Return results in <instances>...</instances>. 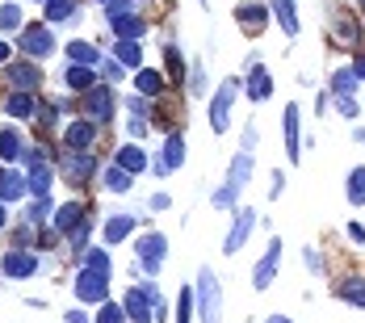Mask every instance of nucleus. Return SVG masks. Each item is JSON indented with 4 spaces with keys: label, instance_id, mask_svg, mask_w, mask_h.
<instances>
[{
    "label": "nucleus",
    "instance_id": "f257e3e1",
    "mask_svg": "<svg viewBox=\"0 0 365 323\" xmlns=\"http://www.w3.org/2000/svg\"><path fill=\"white\" fill-rule=\"evenodd\" d=\"M252 151H240L235 160H231V168H227V185H222L219 193H215V206L219 210H235V202H240V193L248 189V177H252Z\"/></svg>",
    "mask_w": 365,
    "mask_h": 323
},
{
    "label": "nucleus",
    "instance_id": "f03ea898",
    "mask_svg": "<svg viewBox=\"0 0 365 323\" xmlns=\"http://www.w3.org/2000/svg\"><path fill=\"white\" fill-rule=\"evenodd\" d=\"M328 34H331V46L357 51V46H361V21H357L344 4H328Z\"/></svg>",
    "mask_w": 365,
    "mask_h": 323
},
{
    "label": "nucleus",
    "instance_id": "7ed1b4c3",
    "mask_svg": "<svg viewBox=\"0 0 365 323\" xmlns=\"http://www.w3.org/2000/svg\"><path fill=\"white\" fill-rule=\"evenodd\" d=\"M197 307H202V323L222 319V289H219V282H215V269H210V265L197 269Z\"/></svg>",
    "mask_w": 365,
    "mask_h": 323
},
{
    "label": "nucleus",
    "instance_id": "20e7f679",
    "mask_svg": "<svg viewBox=\"0 0 365 323\" xmlns=\"http://www.w3.org/2000/svg\"><path fill=\"white\" fill-rule=\"evenodd\" d=\"M235 97H240V80L227 76L219 88H215V97H210V130H215V135H222V130L231 126V106H235Z\"/></svg>",
    "mask_w": 365,
    "mask_h": 323
},
{
    "label": "nucleus",
    "instance_id": "39448f33",
    "mask_svg": "<svg viewBox=\"0 0 365 323\" xmlns=\"http://www.w3.org/2000/svg\"><path fill=\"white\" fill-rule=\"evenodd\" d=\"M106 21L113 26V34L126 38V42H139V34L147 30V21L139 17V13H130L126 0H110V4H106Z\"/></svg>",
    "mask_w": 365,
    "mask_h": 323
},
{
    "label": "nucleus",
    "instance_id": "423d86ee",
    "mask_svg": "<svg viewBox=\"0 0 365 323\" xmlns=\"http://www.w3.org/2000/svg\"><path fill=\"white\" fill-rule=\"evenodd\" d=\"M17 46H21L26 59H46L55 51V34H51L46 21H30V26H21V42Z\"/></svg>",
    "mask_w": 365,
    "mask_h": 323
},
{
    "label": "nucleus",
    "instance_id": "0eeeda50",
    "mask_svg": "<svg viewBox=\"0 0 365 323\" xmlns=\"http://www.w3.org/2000/svg\"><path fill=\"white\" fill-rule=\"evenodd\" d=\"M235 26L248 38H260L264 26H269V4H264V0H240V4H235Z\"/></svg>",
    "mask_w": 365,
    "mask_h": 323
},
{
    "label": "nucleus",
    "instance_id": "6e6552de",
    "mask_svg": "<svg viewBox=\"0 0 365 323\" xmlns=\"http://www.w3.org/2000/svg\"><path fill=\"white\" fill-rule=\"evenodd\" d=\"M135 256H139V265H143L147 273L155 277V273L164 269V256H168V240H164L160 231H151V235H143V240L135 244Z\"/></svg>",
    "mask_w": 365,
    "mask_h": 323
},
{
    "label": "nucleus",
    "instance_id": "1a4fd4ad",
    "mask_svg": "<svg viewBox=\"0 0 365 323\" xmlns=\"http://www.w3.org/2000/svg\"><path fill=\"white\" fill-rule=\"evenodd\" d=\"M59 168H63V180H72V185H84V180L97 173V155H93V151H63Z\"/></svg>",
    "mask_w": 365,
    "mask_h": 323
},
{
    "label": "nucleus",
    "instance_id": "9d476101",
    "mask_svg": "<svg viewBox=\"0 0 365 323\" xmlns=\"http://www.w3.org/2000/svg\"><path fill=\"white\" fill-rule=\"evenodd\" d=\"M106 294H110V273L84 269V273L76 277V298H80V302H106Z\"/></svg>",
    "mask_w": 365,
    "mask_h": 323
},
{
    "label": "nucleus",
    "instance_id": "9b49d317",
    "mask_svg": "<svg viewBox=\"0 0 365 323\" xmlns=\"http://www.w3.org/2000/svg\"><path fill=\"white\" fill-rule=\"evenodd\" d=\"M160 294H155V286L147 282L143 289H126V302H122V311H126V319H135V323H147V319H155V311L147 307V302H155Z\"/></svg>",
    "mask_w": 365,
    "mask_h": 323
},
{
    "label": "nucleus",
    "instance_id": "f8f14e48",
    "mask_svg": "<svg viewBox=\"0 0 365 323\" xmlns=\"http://www.w3.org/2000/svg\"><path fill=\"white\" fill-rule=\"evenodd\" d=\"M4 80H9V88L13 93H38L42 88V72H38V63H9L4 68Z\"/></svg>",
    "mask_w": 365,
    "mask_h": 323
},
{
    "label": "nucleus",
    "instance_id": "ddd939ff",
    "mask_svg": "<svg viewBox=\"0 0 365 323\" xmlns=\"http://www.w3.org/2000/svg\"><path fill=\"white\" fill-rule=\"evenodd\" d=\"M97 135H101V126L80 118V122H72L63 130V151H88V147H97Z\"/></svg>",
    "mask_w": 365,
    "mask_h": 323
},
{
    "label": "nucleus",
    "instance_id": "4468645a",
    "mask_svg": "<svg viewBox=\"0 0 365 323\" xmlns=\"http://www.w3.org/2000/svg\"><path fill=\"white\" fill-rule=\"evenodd\" d=\"M181 164H185V139L173 130V135L164 139V151L155 155V164H151V168H155V177H168V173H177Z\"/></svg>",
    "mask_w": 365,
    "mask_h": 323
},
{
    "label": "nucleus",
    "instance_id": "2eb2a0df",
    "mask_svg": "<svg viewBox=\"0 0 365 323\" xmlns=\"http://www.w3.org/2000/svg\"><path fill=\"white\" fill-rule=\"evenodd\" d=\"M277 260H282V240H269L264 256L256 260V269H252V286L256 289H269V286H273V277H277Z\"/></svg>",
    "mask_w": 365,
    "mask_h": 323
},
{
    "label": "nucleus",
    "instance_id": "dca6fc26",
    "mask_svg": "<svg viewBox=\"0 0 365 323\" xmlns=\"http://www.w3.org/2000/svg\"><path fill=\"white\" fill-rule=\"evenodd\" d=\"M252 227H256V210H235V222H231V231H227V240H222V252L235 256V252L248 244Z\"/></svg>",
    "mask_w": 365,
    "mask_h": 323
},
{
    "label": "nucleus",
    "instance_id": "f3484780",
    "mask_svg": "<svg viewBox=\"0 0 365 323\" xmlns=\"http://www.w3.org/2000/svg\"><path fill=\"white\" fill-rule=\"evenodd\" d=\"M0 269H4V277H34L38 273V256L30 248H9L4 252V260H0Z\"/></svg>",
    "mask_w": 365,
    "mask_h": 323
},
{
    "label": "nucleus",
    "instance_id": "a211bd4d",
    "mask_svg": "<svg viewBox=\"0 0 365 323\" xmlns=\"http://www.w3.org/2000/svg\"><path fill=\"white\" fill-rule=\"evenodd\" d=\"M84 118H88V122H97V126L113 118V93H110V84L93 88V93L84 97Z\"/></svg>",
    "mask_w": 365,
    "mask_h": 323
},
{
    "label": "nucleus",
    "instance_id": "6ab92c4d",
    "mask_svg": "<svg viewBox=\"0 0 365 323\" xmlns=\"http://www.w3.org/2000/svg\"><path fill=\"white\" fill-rule=\"evenodd\" d=\"M282 126H286V160L298 164L302 160V118H298V106H286Z\"/></svg>",
    "mask_w": 365,
    "mask_h": 323
},
{
    "label": "nucleus",
    "instance_id": "aec40b11",
    "mask_svg": "<svg viewBox=\"0 0 365 323\" xmlns=\"http://www.w3.org/2000/svg\"><path fill=\"white\" fill-rule=\"evenodd\" d=\"M4 113H9V118H17V122H26V118L34 122L38 113H42L38 93H9V97H4Z\"/></svg>",
    "mask_w": 365,
    "mask_h": 323
},
{
    "label": "nucleus",
    "instance_id": "412c9836",
    "mask_svg": "<svg viewBox=\"0 0 365 323\" xmlns=\"http://www.w3.org/2000/svg\"><path fill=\"white\" fill-rule=\"evenodd\" d=\"M135 93L147 97V101H155V97L168 93V80H164L160 72H151V68H139V72H135Z\"/></svg>",
    "mask_w": 365,
    "mask_h": 323
},
{
    "label": "nucleus",
    "instance_id": "4be33fe9",
    "mask_svg": "<svg viewBox=\"0 0 365 323\" xmlns=\"http://www.w3.org/2000/svg\"><path fill=\"white\" fill-rule=\"evenodd\" d=\"M84 218H88V215H84V202H63V206L55 210V218H51V222H55V231H59V235H72Z\"/></svg>",
    "mask_w": 365,
    "mask_h": 323
},
{
    "label": "nucleus",
    "instance_id": "5701e85b",
    "mask_svg": "<svg viewBox=\"0 0 365 323\" xmlns=\"http://www.w3.org/2000/svg\"><path fill=\"white\" fill-rule=\"evenodd\" d=\"M269 97H273V72L256 63L252 76H248V101H256V106H260V101H269Z\"/></svg>",
    "mask_w": 365,
    "mask_h": 323
},
{
    "label": "nucleus",
    "instance_id": "b1692460",
    "mask_svg": "<svg viewBox=\"0 0 365 323\" xmlns=\"http://www.w3.org/2000/svg\"><path fill=\"white\" fill-rule=\"evenodd\" d=\"M63 84H68L72 93H93V88H97V68H80V63H68V72H63Z\"/></svg>",
    "mask_w": 365,
    "mask_h": 323
},
{
    "label": "nucleus",
    "instance_id": "393cba45",
    "mask_svg": "<svg viewBox=\"0 0 365 323\" xmlns=\"http://www.w3.org/2000/svg\"><path fill=\"white\" fill-rule=\"evenodd\" d=\"M269 13H277V21H282L286 38L302 34V21H298V13H294V0H269Z\"/></svg>",
    "mask_w": 365,
    "mask_h": 323
},
{
    "label": "nucleus",
    "instance_id": "a878e982",
    "mask_svg": "<svg viewBox=\"0 0 365 323\" xmlns=\"http://www.w3.org/2000/svg\"><path fill=\"white\" fill-rule=\"evenodd\" d=\"M113 164H118L122 173H130V177H135V173H143V168H147V155H143V147H139V143H126V147H118Z\"/></svg>",
    "mask_w": 365,
    "mask_h": 323
},
{
    "label": "nucleus",
    "instance_id": "bb28decb",
    "mask_svg": "<svg viewBox=\"0 0 365 323\" xmlns=\"http://www.w3.org/2000/svg\"><path fill=\"white\" fill-rule=\"evenodd\" d=\"M0 160H26V139L17 126H0Z\"/></svg>",
    "mask_w": 365,
    "mask_h": 323
},
{
    "label": "nucleus",
    "instance_id": "cd10ccee",
    "mask_svg": "<svg viewBox=\"0 0 365 323\" xmlns=\"http://www.w3.org/2000/svg\"><path fill=\"white\" fill-rule=\"evenodd\" d=\"M113 59H118L122 68H135V72H139V68H143V46H139V42L118 38V42H113Z\"/></svg>",
    "mask_w": 365,
    "mask_h": 323
},
{
    "label": "nucleus",
    "instance_id": "c85d7f7f",
    "mask_svg": "<svg viewBox=\"0 0 365 323\" xmlns=\"http://www.w3.org/2000/svg\"><path fill=\"white\" fill-rule=\"evenodd\" d=\"M336 294H340L344 302H353V307L365 311V277H357V273H353V277H340V282H336Z\"/></svg>",
    "mask_w": 365,
    "mask_h": 323
},
{
    "label": "nucleus",
    "instance_id": "c756f323",
    "mask_svg": "<svg viewBox=\"0 0 365 323\" xmlns=\"http://www.w3.org/2000/svg\"><path fill=\"white\" fill-rule=\"evenodd\" d=\"M68 59H72V63H80V68H97V63H101L97 46H93V42H84V38L68 42Z\"/></svg>",
    "mask_w": 365,
    "mask_h": 323
},
{
    "label": "nucleus",
    "instance_id": "7c9ffc66",
    "mask_svg": "<svg viewBox=\"0 0 365 323\" xmlns=\"http://www.w3.org/2000/svg\"><path fill=\"white\" fill-rule=\"evenodd\" d=\"M357 84H361V80H357L353 68H336V72H331V97H353Z\"/></svg>",
    "mask_w": 365,
    "mask_h": 323
},
{
    "label": "nucleus",
    "instance_id": "2f4dec72",
    "mask_svg": "<svg viewBox=\"0 0 365 323\" xmlns=\"http://www.w3.org/2000/svg\"><path fill=\"white\" fill-rule=\"evenodd\" d=\"M130 231H135V215H113L110 222H106V244H110V248L113 244H122Z\"/></svg>",
    "mask_w": 365,
    "mask_h": 323
},
{
    "label": "nucleus",
    "instance_id": "473e14b6",
    "mask_svg": "<svg viewBox=\"0 0 365 323\" xmlns=\"http://www.w3.org/2000/svg\"><path fill=\"white\" fill-rule=\"evenodd\" d=\"M76 0H46V26H59V21H76Z\"/></svg>",
    "mask_w": 365,
    "mask_h": 323
},
{
    "label": "nucleus",
    "instance_id": "72a5a7b5",
    "mask_svg": "<svg viewBox=\"0 0 365 323\" xmlns=\"http://www.w3.org/2000/svg\"><path fill=\"white\" fill-rule=\"evenodd\" d=\"M30 189H26V177L21 173H4L0 177V202H17V198H26Z\"/></svg>",
    "mask_w": 365,
    "mask_h": 323
},
{
    "label": "nucleus",
    "instance_id": "f704fd0d",
    "mask_svg": "<svg viewBox=\"0 0 365 323\" xmlns=\"http://www.w3.org/2000/svg\"><path fill=\"white\" fill-rule=\"evenodd\" d=\"M164 51V68H168V80L177 84V80H185V59H181V51L168 42V46H160Z\"/></svg>",
    "mask_w": 365,
    "mask_h": 323
},
{
    "label": "nucleus",
    "instance_id": "c9c22d12",
    "mask_svg": "<svg viewBox=\"0 0 365 323\" xmlns=\"http://www.w3.org/2000/svg\"><path fill=\"white\" fill-rule=\"evenodd\" d=\"M130 185H135V177H130V173H122L118 164L106 168V189H110V193H130Z\"/></svg>",
    "mask_w": 365,
    "mask_h": 323
},
{
    "label": "nucleus",
    "instance_id": "e433bc0d",
    "mask_svg": "<svg viewBox=\"0 0 365 323\" xmlns=\"http://www.w3.org/2000/svg\"><path fill=\"white\" fill-rule=\"evenodd\" d=\"M349 202L353 206H365V168H353L349 173Z\"/></svg>",
    "mask_w": 365,
    "mask_h": 323
},
{
    "label": "nucleus",
    "instance_id": "4c0bfd02",
    "mask_svg": "<svg viewBox=\"0 0 365 323\" xmlns=\"http://www.w3.org/2000/svg\"><path fill=\"white\" fill-rule=\"evenodd\" d=\"M97 323H126V311H122L118 302H101V311H97Z\"/></svg>",
    "mask_w": 365,
    "mask_h": 323
},
{
    "label": "nucleus",
    "instance_id": "58836bf2",
    "mask_svg": "<svg viewBox=\"0 0 365 323\" xmlns=\"http://www.w3.org/2000/svg\"><path fill=\"white\" fill-rule=\"evenodd\" d=\"M21 26V9L17 4H0V30H17Z\"/></svg>",
    "mask_w": 365,
    "mask_h": 323
},
{
    "label": "nucleus",
    "instance_id": "ea45409f",
    "mask_svg": "<svg viewBox=\"0 0 365 323\" xmlns=\"http://www.w3.org/2000/svg\"><path fill=\"white\" fill-rule=\"evenodd\" d=\"M84 269H101V273H110V252L106 248H93L84 256Z\"/></svg>",
    "mask_w": 365,
    "mask_h": 323
},
{
    "label": "nucleus",
    "instance_id": "a19ab883",
    "mask_svg": "<svg viewBox=\"0 0 365 323\" xmlns=\"http://www.w3.org/2000/svg\"><path fill=\"white\" fill-rule=\"evenodd\" d=\"M189 315H193V286L181 289V302H177V323H189Z\"/></svg>",
    "mask_w": 365,
    "mask_h": 323
},
{
    "label": "nucleus",
    "instance_id": "79ce46f5",
    "mask_svg": "<svg viewBox=\"0 0 365 323\" xmlns=\"http://www.w3.org/2000/svg\"><path fill=\"white\" fill-rule=\"evenodd\" d=\"M206 88H210V84H206V72H202V63H197V68L189 72V93H193V97H206Z\"/></svg>",
    "mask_w": 365,
    "mask_h": 323
},
{
    "label": "nucleus",
    "instance_id": "37998d69",
    "mask_svg": "<svg viewBox=\"0 0 365 323\" xmlns=\"http://www.w3.org/2000/svg\"><path fill=\"white\" fill-rule=\"evenodd\" d=\"M336 109H340L344 118H357V113H361V106H357L353 97H336Z\"/></svg>",
    "mask_w": 365,
    "mask_h": 323
},
{
    "label": "nucleus",
    "instance_id": "c03bdc74",
    "mask_svg": "<svg viewBox=\"0 0 365 323\" xmlns=\"http://www.w3.org/2000/svg\"><path fill=\"white\" fill-rule=\"evenodd\" d=\"M349 240H353V244H365V227L361 222H349Z\"/></svg>",
    "mask_w": 365,
    "mask_h": 323
},
{
    "label": "nucleus",
    "instance_id": "a18cd8bd",
    "mask_svg": "<svg viewBox=\"0 0 365 323\" xmlns=\"http://www.w3.org/2000/svg\"><path fill=\"white\" fill-rule=\"evenodd\" d=\"M168 206H173V198H168V193H155V198H151V210H168Z\"/></svg>",
    "mask_w": 365,
    "mask_h": 323
},
{
    "label": "nucleus",
    "instance_id": "49530a36",
    "mask_svg": "<svg viewBox=\"0 0 365 323\" xmlns=\"http://www.w3.org/2000/svg\"><path fill=\"white\" fill-rule=\"evenodd\" d=\"M353 72H357V80L365 84V51H357V59H353Z\"/></svg>",
    "mask_w": 365,
    "mask_h": 323
},
{
    "label": "nucleus",
    "instance_id": "de8ad7c7",
    "mask_svg": "<svg viewBox=\"0 0 365 323\" xmlns=\"http://www.w3.org/2000/svg\"><path fill=\"white\" fill-rule=\"evenodd\" d=\"M122 76V63H106V80H118Z\"/></svg>",
    "mask_w": 365,
    "mask_h": 323
},
{
    "label": "nucleus",
    "instance_id": "09e8293b",
    "mask_svg": "<svg viewBox=\"0 0 365 323\" xmlns=\"http://www.w3.org/2000/svg\"><path fill=\"white\" fill-rule=\"evenodd\" d=\"M9 55H13V51H9V42H0V68H9Z\"/></svg>",
    "mask_w": 365,
    "mask_h": 323
},
{
    "label": "nucleus",
    "instance_id": "8fccbe9b",
    "mask_svg": "<svg viewBox=\"0 0 365 323\" xmlns=\"http://www.w3.org/2000/svg\"><path fill=\"white\" fill-rule=\"evenodd\" d=\"M68 323H88V315H84V311H72V315H68Z\"/></svg>",
    "mask_w": 365,
    "mask_h": 323
},
{
    "label": "nucleus",
    "instance_id": "3c124183",
    "mask_svg": "<svg viewBox=\"0 0 365 323\" xmlns=\"http://www.w3.org/2000/svg\"><path fill=\"white\" fill-rule=\"evenodd\" d=\"M9 227V210H4V202H0V231Z\"/></svg>",
    "mask_w": 365,
    "mask_h": 323
},
{
    "label": "nucleus",
    "instance_id": "603ef678",
    "mask_svg": "<svg viewBox=\"0 0 365 323\" xmlns=\"http://www.w3.org/2000/svg\"><path fill=\"white\" fill-rule=\"evenodd\" d=\"M264 323H290V319H286V315H269Z\"/></svg>",
    "mask_w": 365,
    "mask_h": 323
},
{
    "label": "nucleus",
    "instance_id": "864d4df0",
    "mask_svg": "<svg viewBox=\"0 0 365 323\" xmlns=\"http://www.w3.org/2000/svg\"><path fill=\"white\" fill-rule=\"evenodd\" d=\"M357 4H361V9H365V0H357Z\"/></svg>",
    "mask_w": 365,
    "mask_h": 323
},
{
    "label": "nucleus",
    "instance_id": "5fc2aeb1",
    "mask_svg": "<svg viewBox=\"0 0 365 323\" xmlns=\"http://www.w3.org/2000/svg\"><path fill=\"white\" fill-rule=\"evenodd\" d=\"M101 4H110V0H101Z\"/></svg>",
    "mask_w": 365,
    "mask_h": 323
},
{
    "label": "nucleus",
    "instance_id": "6e6d98bb",
    "mask_svg": "<svg viewBox=\"0 0 365 323\" xmlns=\"http://www.w3.org/2000/svg\"><path fill=\"white\" fill-rule=\"evenodd\" d=\"M0 177H4V173H0Z\"/></svg>",
    "mask_w": 365,
    "mask_h": 323
}]
</instances>
